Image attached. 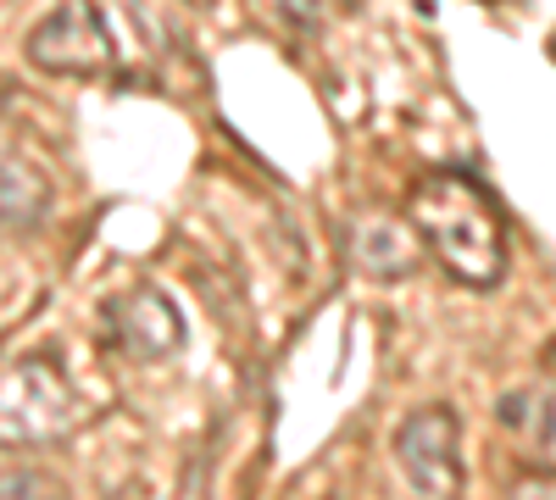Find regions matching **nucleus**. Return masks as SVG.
<instances>
[{"label":"nucleus","instance_id":"9","mask_svg":"<svg viewBox=\"0 0 556 500\" xmlns=\"http://www.w3.org/2000/svg\"><path fill=\"white\" fill-rule=\"evenodd\" d=\"M262 12L285 28V34H317L323 17H329V0H262Z\"/></svg>","mask_w":556,"mask_h":500},{"label":"nucleus","instance_id":"1","mask_svg":"<svg viewBox=\"0 0 556 500\" xmlns=\"http://www.w3.org/2000/svg\"><path fill=\"white\" fill-rule=\"evenodd\" d=\"M406 217L424 251L468 290H495L513 267V240L495 195L468 172H424L406 195Z\"/></svg>","mask_w":556,"mask_h":500},{"label":"nucleus","instance_id":"2","mask_svg":"<svg viewBox=\"0 0 556 500\" xmlns=\"http://www.w3.org/2000/svg\"><path fill=\"white\" fill-rule=\"evenodd\" d=\"M84 423V400L51 356H17L0 368V450L62 445Z\"/></svg>","mask_w":556,"mask_h":500},{"label":"nucleus","instance_id":"3","mask_svg":"<svg viewBox=\"0 0 556 500\" xmlns=\"http://www.w3.org/2000/svg\"><path fill=\"white\" fill-rule=\"evenodd\" d=\"M23 56L28 67L51 73V78H106L123 56L117 44V28L112 17L96 7V0H62V7H51L23 39Z\"/></svg>","mask_w":556,"mask_h":500},{"label":"nucleus","instance_id":"7","mask_svg":"<svg viewBox=\"0 0 556 500\" xmlns=\"http://www.w3.org/2000/svg\"><path fill=\"white\" fill-rule=\"evenodd\" d=\"M495 423L518 439L523 467L556 478V379H534V384L501 389Z\"/></svg>","mask_w":556,"mask_h":500},{"label":"nucleus","instance_id":"6","mask_svg":"<svg viewBox=\"0 0 556 500\" xmlns=\"http://www.w3.org/2000/svg\"><path fill=\"white\" fill-rule=\"evenodd\" d=\"M345 251H351V267L374 284H401L424 267V240H417L412 217H395V211H362L351 217L345 229Z\"/></svg>","mask_w":556,"mask_h":500},{"label":"nucleus","instance_id":"10","mask_svg":"<svg viewBox=\"0 0 556 500\" xmlns=\"http://www.w3.org/2000/svg\"><path fill=\"white\" fill-rule=\"evenodd\" d=\"M39 489H56L45 473H34V467H7L0 473V495H39Z\"/></svg>","mask_w":556,"mask_h":500},{"label":"nucleus","instance_id":"8","mask_svg":"<svg viewBox=\"0 0 556 500\" xmlns=\"http://www.w3.org/2000/svg\"><path fill=\"white\" fill-rule=\"evenodd\" d=\"M45 211H51V178L23 156L0 162V229L28 234V229L45 222Z\"/></svg>","mask_w":556,"mask_h":500},{"label":"nucleus","instance_id":"5","mask_svg":"<svg viewBox=\"0 0 556 500\" xmlns=\"http://www.w3.org/2000/svg\"><path fill=\"white\" fill-rule=\"evenodd\" d=\"M106 334L123 356L151 368V361H173L190 329H184V311L162 284H134L117 300H106Z\"/></svg>","mask_w":556,"mask_h":500},{"label":"nucleus","instance_id":"4","mask_svg":"<svg viewBox=\"0 0 556 500\" xmlns=\"http://www.w3.org/2000/svg\"><path fill=\"white\" fill-rule=\"evenodd\" d=\"M390 457H395V473L406 478V489L434 495V500L456 495L462 478H468V467H462V418L445 400L412 406L390 434Z\"/></svg>","mask_w":556,"mask_h":500},{"label":"nucleus","instance_id":"11","mask_svg":"<svg viewBox=\"0 0 556 500\" xmlns=\"http://www.w3.org/2000/svg\"><path fill=\"white\" fill-rule=\"evenodd\" d=\"M184 7H195V12H206V7H217V0H184Z\"/></svg>","mask_w":556,"mask_h":500}]
</instances>
